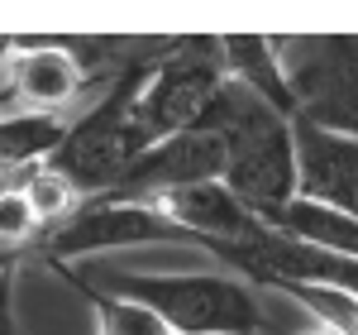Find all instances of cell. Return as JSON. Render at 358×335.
<instances>
[{
	"label": "cell",
	"instance_id": "e0dca14e",
	"mask_svg": "<svg viewBox=\"0 0 358 335\" xmlns=\"http://www.w3.org/2000/svg\"><path fill=\"white\" fill-rule=\"evenodd\" d=\"M20 259H24L20 249H10V245H0V278H5V273H15V264H20Z\"/></svg>",
	"mask_w": 358,
	"mask_h": 335
},
{
	"label": "cell",
	"instance_id": "9c48e42d",
	"mask_svg": "<svg viewBox=\"0 0 358 335\" xmlns=\"http://www.w3.org/2000/svg\"><path fill=\"white\" fill-rule=\"evenodd\" d=\"M148 206L163 211L172 225H182L187 235H196V240H201V254L220 249V245H244V240H253V235H263V225H268V221H258L224 182L182 187V192L153 196Z\"/></svg>",
	"mask_w": 358,
	"mask_h": 335
},
{
	"label": "cell",
	"instance_id": "52a82bcc",
	"mask_svg": "<svg viewBox=\"0 0 358 335\" xmlns=\"http://www.w3.org/2000/svg\"><path fill=\"white\" fill-rule=\"evenodd\" d=\"M296 120L358 144V39H310L282 53Z\"/></svg>",
	"mask_w": 358,
	"mask_h": 335
},
{
	"label": "cell",
	"instance_id": "2e32d148",
	"mask_svg": "<svg viewBox=\"0 0 358 335\" xmlns=\"http://www.w3.org/2000/svg\"><path fill=\"white\" fill-rule=\"evenodd\" d=\"M0 335H20V326H15V273L0 278Z\"/></svg>",
	"mask_w": 358,
	"mask_h": 335
},
{
	"label": "cell",
	"instance_id": "4fadbf2b",
	"mask_svg": "<svg viewBox=\"0 0 358 335\" xmlns=\"http://www.w3.org/2000/svg\"><path fill=\"white\" fill-rule=\"evenodd\" d=\"M57 273L72 282V287L82 292L91 307H96V335H172L148 307H138V302H124V297H115V292H106V287H96V282L77 278L72 268H57Z\"/></svg>",
	"mask_w": 358,
	"mask_h": 335
},
{
	"label": "cell",
	"instance_id": "7a4b0ae2",
	"mask_svg": "<svg viewBox=\"0 0 358 335\" xmlns=\"http://www.w3.org/2000/svg\"><path fill=\"white\" fill-rule=\"evenodd\" d=\"M106 292L148 307L172 335H268V307L234 273H124Z\"/></svg>",
	"mask_w": 358,
	"mask_h": 335
},
{
	"label": "cell",
	"instance_id": "3957f363",
	"mask_svg": "<svg viewBox=\"0 0 358 335\" xmlns=\"http://www.w3.org/2000/svg\"><path fill=\"white\" fill-rule=\"evenodd\" d=\"M220 86H224L220 39H177V43L153 48V57L143 62L134 101H129L134 153H148L153 144L201 125V115L210 111Z\"/></svg>",
	"mask_w": 358,
	"mask_h": 335
},
{
	"label": "cell",
	"instance_id": "5b68a950",
	"mask_svg": "<svg viewBox=\"0 0 358 335\" xmlns=\"http://www.w3.org/2000/svg\"><path fill=\"white\" fill-rule=\"evenodd\" d=\"M86 82L91 62L77 43H0V120H67Z\"/></svg>",
	"mask_w": 358,
	"mask_h": 335
},
{
	"label": "cell",
	"instance_id": "8992f818",
	"mask_svg": "<svg viewBox=\"0 0 358 335\" xmlns=\"http://www.w3.org/2000/svg\"><path fill=\"white\" fill-rule=\"evenodd\" d=\"M134 245H182V249H201V240L187 235L182 225H172L163 211L138 206V201H82V211L57 230L38 235V254L67 268L72 259L86 254H110V249H134Z\"/></svg>",
	"mask_w": 358,
	"mask_h": 335
},
{
	"label": "cell",
	"instance_id": "9a60e30c",
	"mask_svg": "<svg viewBox=\"0 0 358 335\" xmlns=\"http://www.w3.org/2000/svg\"><path fill=\"white\" fill-rule=\"evenodd\" d=\"M24 201H29V211H34V221H38V230H57L62 221H72L82 211L86 196L67 177H57L53 168H34L24 177Z\"/></svg>",
	"mask_w": 358,
	"mask_h": 335
},
{
	"label": "cell",
	"instance_id": "ac0fdd59",
	"mask_svg": "<svg viewBox=\"0 0 358 335\" xmlns=\"http://www.w3.org/2000/svg\"><path fill=\"white\" fill-rule=\"evenodd\" d=\"M301 335H325V331H320V326H306V331Z\"/></svg>",
	"mask_w": 358,
	"mask_h": 335
},
{
	"label": "cell",
	"instance_id": "5bb4252c",
	"mask_svg": "<svg viewBox=\"0 0 358 335\" xmlns=\"http://www.w3.org/2000/svg\"><path fill=\"white\" fill-rule=\"evenodd\" d=\"M72 120H48V115H20V120H0V158L15 168H43L62 144Z\"/></svg>",
	"mask_w": 358,
	"mask_h": 335
},
{
	"label": "cell",
	"instance_id": "30bf717a",
	"mask_svg": "<svg viewBox=\"0 0 358 335\" xmlns=\"http://www.w3.org/2000/svg\"><path fill=\"white\" fill-rule=\"evenodd\" d=\"M296 177L301 196L358 221V144L296 120Z\"/></svg>",
	"mask_w": 358,
	"mask_h": 335
},
{
	"label": "cell",
	"instance_id": "277c9868",
	"mask_svg": "<svg viewBox=\"0 0 358 335\" xmlns=\"http://www.w3.org/2000/svg\"><path fill=\"white\" fill-rule=\"evenodd\" d=\"M148 57H153V48H143L134 62H124V67L115 72L110 86H106V96H101L82 120L67 125L62 144L53 149V158L43 163V168H53L57 177H67L86 201L106 196L115 182L124 177V168L138 158L134 144H129V101H134Z\"/></svg>",
	"mask_w": 358,
	"mask_h": 335
},
{
	"label": "cell",
	"instance_id": "8fae6325",
	"mask_svg": "<svg viewBox=\"0 0 358 335\" xmlns=\"http://www.w3.org/2000/svg\"><path fill=\"white\" fill-rule=\"evenodd\" d=\"M220 67L229 82L248 86L273 111L296 120V96H292V82H287V67H282V48L277 43H268V39H220Z\"/></svg>",
	"mask_w": 358,
	"mask_h": 335
},
{
	"label": "cell",
	"instance_id": "6da1fadb",
	"mask_svg": "<svg viewBox=\"0 0 358 335\" xmlns=\"http://www.w3.org/2000/svg\"><path fill=\"white\" fill-rule=\"evenodd\" d=\"M224 144V187L244 201L258 221L277 216L287 201L301 196L296 177V120L273 111L248 86L229 82L215 91L210 111L201 115Z\"/></svg>",
	"mask_w": 358,
	"mask_h": 335
},
{
	"label": "cell",
	"instance_id": "ba28073f",
	"mask_svg": "<svg viewBox=\"0 0 358 335\" xmlns=\"http://www.w3.org/2000/svg\"><path fill=\"white\" fill-rule=\"evenodd\" d=\"M201 182H224V144L210 125H192L172 139L153 144L148 153H138L134 163L124 168V177L110 192L96 196V201H138V206H148L153 196L201 187Z\"/></svg>",
	"mask_w": 358,
	"mask_h": 335
},
{
	"label": "cell",
	"instance_id": "7c38bea8",
	"mask_svg": "<svg viewBox=\"0 0 358 335\" xmlns=\"http://www.w3.org/2000/svg\"><path fill=\"white\" fill-rule=\"evenodd\" d=\"M277 235H287V240H301L310 249H325L334 259H354L358 264V221H349L344 211H330V206H320V201H287L277 216H268Z\"/></svg>",
	"mask_w": 358,
	"mask_h": 335
}]
</instances>
